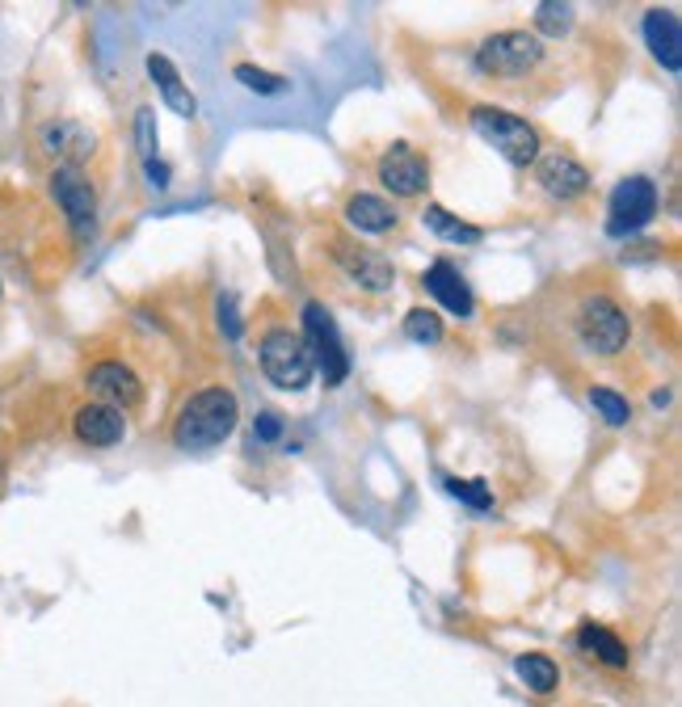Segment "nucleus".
<instances>
[{"instance_id": "13", "label": "nucleus", "mask_w": 682, "mask_h": 707, "mask_svg": "<svg viewBox=\"0 0 682 707\" xmlns=\"http://www.w3.org/2000/svg\"><path fill=\"white\" fill-rule=\"evenodd\" d=\"M645 43H649V51L654 59L666 68V72H682V26H679V13H670V9H649L645 13Z\"/></svg>"}, {"instance_id": "5", "label": "nucleus", "mask_w": 682, "mask_h": 707, "mask_svg": "<svg viewBox=\"0 0 682 707\" xmlns=\"http://www.w3.org/2000/svg\"><path fill=\"white\" fill-rule=\"evenodd\" d=\"M303 346L312 354V367H321L328 387H337L350 375V354L342 346V333L333 325L325 303H308L303 308Z\"/></svg>"}, {"instance_id": "19", "label": "nucleus", "mask_w": 682, "mask_h": 707, "mask_svg": "<svg viewBox=\"0 0 682 707\" xmlns=\"http://www.w3.org/2000/svg\"><path fill=\"white\" fill-rule=\"evenodd\" d=\"M577 645H581L586 653L599 657L602 665H611V670H624V665H628V649H624V640H620L611 627L581 624V631H577Z\"/></svg>"}, {"instance_id": "16", "label": "nucleus", "mask_w": 682, "mask_h": 707, "mask_svg": "<svg viewBox=\"0 0 682 707\" xmlns=\"http://www.w3.org/2000/svg\"><path fill=\"white\" fill-rule=\"evenodd\" d=\"M148 72H152V81L161 89L164 106L173 109L177 118H198V97H194L190 89L182 84V72L173 68V59L169 55H148Z\"/></svg>"}, {"instance_id": "8", "label": "nucleus", "mask_w": 682, "mask_h": 707, "mask_svg": "<svg viewBox=\"0 0 682 707\" xmlns=\"http://www.w3.org/2000/svg\"><path fill=\"white\" fill-rule=\"evenodd\" d=\"M51 194L55 202L63 207V216L72 219V228L89 236L93 232V216H97V198H93V186L77 164H59L51 173Z\"/></svg>"}, {"instance_id": "21", "label": "nucleus", "mask_w": 682, "mask_h": 707, "mask_svg": "<svg viewBox=\"0 0 682 707\" xmlns=\"http://www.w3.org/2000/svg\"><path fill=\"white\" fill-rule=\"evenodd\" d=\"M515 670H519V679L527 682V691H535V695H552L556 682H560L556 661L544 653H522L519 661H515Z\"/></svg>"}, {"instance_id": "27", "label": "nucleus", "mask_w": 682, "mask_h": 707, "mask_svg": "<svg viewBox=\"0 0 682 707\" xmlns=\"http://www.w3.org/2000/svg\"><path fill=\"white\" fill-rule=\"evenodd\" d=\"M447 485V492L451 497H460V501H467L472 510H489L493 506V492L485 480H442Z\"/></svg>"}, {"instance_id": "9", "label": "nucleus", "mask_w": 682, "mask_h": 707, "mask_svg": "<svg viewBox=\"0 0 682 707\" xmlns=\"http://www.w3.org/2000/svg\"><path fill=\"white\" fill-rule=\"evenodd\" d=\"M337 266L346 270V278L350 282H358L362 291H392V282H396V270H392V262L383 257V253H375V248H362V245H350V241H337Z\"/></svg>"}, {"instance_id": "7", "label": "nucleus", "mask_w": 682, "mask_h": 707, "mask_svg": "<svg viewBox=\"0 0 682 707\" xmlns=\"http://www.w3.org/2000/svg\"><path fill=\"white\" fill-rule=\"evenodd\" d=\"M657 216V186L649 177H624L611 202H606V232L611 236H632L640 228H649V219Z\"/></svg>"}, {"instance_id": "10", "label": "nucleus", "mask_w": 682, "mask_h": 707, "mask_svg": "<svg viewBox=\"0 0 682 707\" xmlns=\"http://www.w3.org/2000/svg\"><path fill=\"white\" fill-rule=\"evenodd\" d=\"M375 173H380V186H388L396 198H417V194L426 190V182H430V169H426V161L413 152L409 143H392L383 152Z\"/></svg>"}, {"instance_id": "1", "label": "nucleus", "mask_w": 682, "mask_h": 707, "mask_svg": "<svg viewBox=\"0 0 682 707\" xmlns=\"http://www.w3.org/2000/svg\"><path fill=\"white\" fill-rule=\"evenodd\" d=\"M241 421V405L228 387H203L182 405L177 421H173V442L182 451H211L219 442H228Z\"/></svg>"}, {"instance_id": "11", "label": "nucleus", "mask_w": 682, "mask_h": 707, "mask_svg": "<svg viewBox=\"0 0 682 707\" xmlns=\"http://www.w3.org/2000/svg\"><path fill=\"white\" fill-rule=\"evenodd\" d=\"M535 182L544 186L547 198H560V202H574L581 194L590 190V169L577 164L574 157L565 152H547L535 161Z\"/></svg>"}, {"instance_id": "20", "label": "nucleus", "mask_w": 682, "mask_h": 707, "mask_svg": "<svg viewBox=\"0 0 682 707\" xmlns=\"http://www.w3.org/2000/svg\"><path fill=\"white\" fill-rule=\"evenodd\" d=\"M426 228L435 232V236H442V241H451V245H481L485 241V232L481 228H472V223H464L460 216H451L447 207H426Z\"/></svg>"}, {"instance_id": "2", "label": "nucleus", "mask_w": 682, "mask_h": 707, "mask_svg": "<svg viewBox=\"0 0 682 707\" xmlns=\"http://www.w3.org/2000/svg\"><path fill=\"white\" fill-rule=\"evenodd\" d=\"M472 127H476V136L493 143L501 157L510 164H535L540 161V131L519 118V114H510V109H497V106H476L472 109Z\"/></svg>"}, {"instance_id": "25", "label": "nucleus", "mask_w": 682, "mask_h": 707, "mask_svg": "<svg viewBox=\"0 0 682 707\" xmlns=\"http://www.w3.org/2000/svg\"><path fill=\"white\" fill-rule=\"evenodd\" d=\"M590 405L599 408L606 426H628L632 408H628V401H624L620 392H611V387H590Z\"/></svg>"}, {"instance_id": "23", "label": "nucleus", "mask_w": 682, "mask_h": 707, "mask_svg": "<svg viewBox=\"0 0 682 707\" xmlns=\"http://www.w3.org/2000/svg\"><path fill=\"white\" fill-rule=\"evenodd\" d=\"M405 333H409V341H417V346H438L442 341V321H438V312H430V308H413L409 316H405Z\"/></svg>"}, {"instance_id": "6", "label": "nucleus", "mask_w": 682, "mask_h": 707, "mask_svg": "<svg viewBox=\"0 0 682 707\" xmlns=\"http://www.w3.org/2000/svg\"><path fill=\"white\" fill-rule=\"evenodd\" d=\"M577 333H581L586 350L620 354L628 346V316H624V308L615 300L590 295V300L581 303V312H577Z\"/></svg>"}, {"instance_id": "30", "label": "nucleus", "mask_w": 682, "mask_h": 707, "mask_svg": "<svg viewBox=\"0 0 682 707\" xmlns=\"http://www.w3.org/2000/svg\"><path fill=\"white\" fill-rule=\"evenodd\" d=\"M143 173H148V182L157 186V190H164L169 186V164H161V161H148L143 164Z\"/></svg>"}, {"instance_id": "17", "label": "nucleus", "mask_w": 682, "mask_h": 707, "mask_svg": "<svg viewBox=\"0 0 682 707\" xmlns=\"http://www.w3.org/2000/svg\"><path fill=\"white\" fill-rule=\"evenodd\" d=\"M346 223L358 228V232L383 236V232L396 228V211H392L383 198H375V194H355V198L346 202Z\"/></svg>"}, {"instance_id": "29", "label": "nucleus", "mask_w": 682, "mask_h": 707, "mask_svg": "<svg viewBox=\"0 0 682 707\" xmlns=\"http://www.w3.org/2000/svg\"><path fill=\"white\" fill-rule=\"evenodd\" d=\"M253 430H257V442H278L282 438V417L278 413H257Z\"/></svg>"}, {"instance_id": "4", "label": "nucleus", "mask_w": 682, "mask_h": 707, "mask_svg": "<svg viewBox=\"0 0 682 707\" xmlns=\"http://www.w3.org/2000/svg\"><path fill=\"white\" fill-rule=\"evenodd\" d=\"M262 371H266V380L274 387H282V392H303L312 375H316V367H312V354L303 346L300 333H291V328H274L262 337Z\"/></svg>"}, {"instance_id": "12", "label": "nucleus", "mask_w": 682, "mask_h": 707, "mask_svg": "<svg viewBox=\"0 0 682 707\" xmlns=\"http://www.w3.org/2000/svg\"><path fill=\"white\" fill-rule=\"evenodd\" d=\"M72 434L81 438L84 447H118L123 434H127V421H123V408L114 405H81L77 417H72Z\"/></svg>"}, {"instance_id": "24", "label": "nucleus", "mask_w": 682, "mask_h": 707, "mask_svg": "<svg viewBox=\"0 0 682 707\" xmlns=\"http://www.w3.org/2000/svg\"><path fill=\"white\" fill-rule=\"evenodd\" d=\"M535 26L544 30V34H552V38L569 34V30H574V4H560V0L535 4Z\"/></svg>"}, {"instance_id": "15", "label": "nucleus", "mask_w": 682, "mask_h": 707, "mask_svg": "<svg viewBox=\"0 0 682 707\" xmlns=\"http://www.w3.org/2000/svg\"><path fill=\"white\" fill-rule=\"evenodd\" d=\"M89 392L93 396H102V405H136L139 401V380L131 367H123V362H97V367H89Z\"/></svg>"}, {"instance_id": "22", "label": "nucleus", "mask_w": 682, "mask_h": 707, "mask_svg": "<svg viewBox=\"0 0 682 707\" xmlns=\"http://www.w3.org/2000/svg\"><path fill=\"white\" fill-rule=\"evenodd\" d=\"M232 77L245 84L248 93H257V97H274V93H282V89H287V77L266 72V68H253V63H236V68H232Z\"/></svg>"}, {"instance_id": "14", "label": "nucleus", "mask_w": 682, "mask_h": 707, "mask_svg": "<svg viewBox=\"0 0 682 707\" xmlns=\"http://www.w3.org/2000/svg\"><path fill=\"white\" fill-rule=\"evenodd\" d=\"M421 287H426V291H430L447 312H455V316H472V312H476L472 287H467L464 274L455 270L451 262H435L430 270L421 274Z\"/></svg>"}, {"instance_id": "26", "label": "nucleus", "mask_w": 682, "mask_h": 707, "mask_svg": "<svg viewBox=\"0 0 682 707\" xmlns=\"http://www.w3.org/2000/svg\"><path fill=\"white\" fill-rule=\"evenodd\" d=\"M136 143H139V161H161L157 152H161V139H157V114L148 106L136 109Z\"/></svg>"}, {"instance_id": "3", "label": "nucleus", "mask_w": 682, "mask_h": 707, "mask_svg": "<svg viewBox=\"0 0 682 707\" xmlns=\"http://www.w3.org/2000/svg\"><path fill=\"white\" fill-rule=\"evenodd\" d=\"M540 59H544V43L527 30H501L476 47V68L485 77H497V81L527 77L531 68H540Z\"/></svg>"}, {"instance_id": "18", "label": "nucleus", "mask_w": 682, "mask_h": 707, "mask_svg": "<svg viewBox=\"0 0 682 707\" xmlns=\"http://www.w3.org/2000/svg\"><path fill=\"white\" fill-rule=\"evenodd\" d=\"M43 148H47L51 157L81 161V157H89V148H93V136L84 131L81 123H72V118H55V123L43 127Z\"/></svg>"}, {"instance_id": "28", "label": "nucleus", "mask_w": 682, "mask_h": 707, "mask_svg": "<svg viewBox=\"0 0 682 707\" xmlns=\"http://www.w3.org/2000/svg\"><path fill=\"white\" fill-rule=\"evenodd\" d=\"M216 312H219V328H223L228 337H241V312H236V295H232V291L219 295Z\"/></svg>"}]
</instances>
